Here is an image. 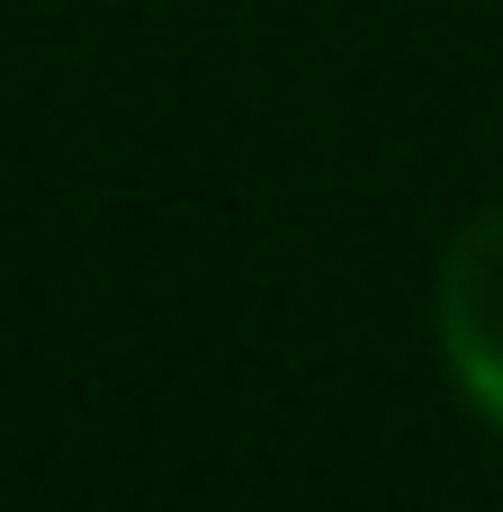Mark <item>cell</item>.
Returning <instances> with one entry per match:
<instances>
[{"label": "cell", "mask_w": 503, "mask_h": 512, "mask_svg": "<svg viewBox=\"0 0 503 512\" xmlns=\"http://www.w3.org/2000/svg\"><path fill=\"white\" fill-rule=\"evenodd\" d=\"M441 351L459 387L503 423V207H486L441 261Z\"/></svg>", "instance_id": "6da1fadb"}]
</instances>
